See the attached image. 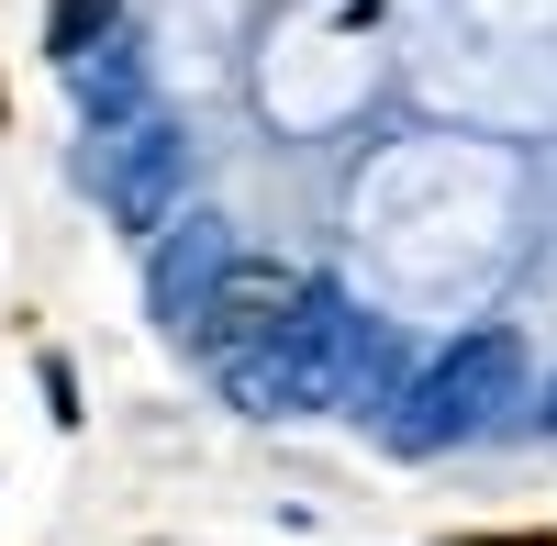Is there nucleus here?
I'll return each instance as SVG.
<instances>
[{"instance_id":"4","label":"nucleus","mask_w":557,"mask_h":546,"mask_svg":"<svg viewBox=\"0 0 557 546\" xmlns=\"http://www.w3.org/2000/svg\"><path fill=\"white\" fill-rule=\"evenodd\" d=\"M223 268H235V235H223L212 212H190V223H157V246H146V290H157L168 324H190V312L212 301Z\"/></svg>"},{"instance_id":"3","label":"nucleus","mask_w":557,"mask_h":546,"mask_svg":"<svg viewBox=\"0 0 557 546\" xmlns=\"http://www.w3.org/2000/svg\"><path fill=\"white\" fill-rule=\"evenodd\" d=\"M178 167H190V146H178V134H168L157 112H134V123H112L101 146H89V178H101V201L134 223V235H157V223H168Z\"/></svg>"},{"instance_id":"2","label":"nucleus","mask_w":557,"mask_h":546,"mask_svg":"<svg viewBox=\"0 0 557 546\" xmlns=\"http://www.w3.org/2000/svg\"><path fill=\"white\" fill-rule=\"evenodd\" d=\"M368 78H380V57H368L357 34H323V23H290V34H268V57H257V89H268V112L278 123H346L368 101Z\"/></svg>"},{"instance_id":"5","label":"nucleus","mask_w":557,"mask_h":546,"mask_svg":"<svg viewBox=\"0 0 557 546\" xmlns=\"http://www.w3.org/2000/svg\"><path fill=\"white\" fill-rule=\"evenodd\" d=\"M535 424H557V390H546V413H535Z\"/></svg>"},{"instance_id":"1","label":"nucleus","mask_w":557,"mask_h":546,"mask_svg":"<svg viewBox=\"0 0 557 546\" xmlns=\"http://www.w3.org/2000/svg\"><path fill=\"white\" fill-rule=\"evenodd\" d=\"M391 401H401V413H391L401 446H480V435L513 424V401H535V357L502 324H480V335H457L424 380H401Z\"/></svg>"}]
</instances>
